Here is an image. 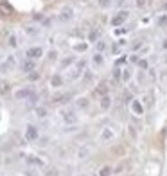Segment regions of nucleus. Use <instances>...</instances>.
<instances>
[{"mask_svg":"<svg viewBox=\"0 0 167 176\" xmlns=\"http://www.w3.org/2000/svg\"><path fill=\"white\" fill-rule=\"evenodd\" d=\"M20 68H22V72H25V74H29V72H32L34 68H36V63H34V59H23L22 61V65H20Z\"/></svg>","mask_w":167,"mask_h":176,"instance_id":"nucleus-1","label":"nucleus"},{"mask_svg":"<svg viewBox=\"0 0 167 176\" xmlns=\"http://www.w3.org/2000/svg\"><path fill=\"white\" fill-rule=\"evenodd\" d=\"M126 18H128V11H119L112 18V25H122L126 22Z\"/></svg>","mask_w":167,"mask_h":176,"instance_id":"nucleus-2","label":"nucleus"},{"mask_svg":"<svg viewBox=\"0 0 167 176\" xmlns=\"http://www.w3.org/2000/svg\"><path fill=\"white\" fill-rule=\"evenodd\" d=\"M25 138H27L29 142L36 140V138H38V128H36V126H32V124L27 126V129H25Z\"/></svg>","mask_w":167,"mask_h":176,"instance_id":"nucleus-3","label":"nucleus"},{"mask_svg":"<svg viewBox=\"0 0 167 176\" xmlns=\"http://www.w3.org/2000/svg\"><path fill=\"white\" fill-rule=\"evenodd\" d=\"M43 56V49L42 47H32L27 51V58L29 59H38V58H42Z\"/></svg>","mask_w":167,"mask_h":176,"instance_id":"nucleus-4","label":"nucleus"},{"mask_svg":"<svg viewBox=\"0 0 167 176\" xmlns=\"http://www.w3.org/2000/svg\"><path fill=\"white\" fill-rule=\"evenodd\" d=\"M72 16H74V9H72V7H63L61 13H59V18H61L63 22L70 20Z\"/></svg>","mask_w":167,"mask_h":176,"instance_id":"nucleus-5","label":"nucleus"},{"mask_svg":"<svg viewBox=\"0 0 167 176\" xmlns=\"http://www.w3.org/2000/svg\"><path fill=\"white\" fill-rule=\"evenodd\" d=\"M13 68H14V58L9 56V58L6 59V63L2 65V72H9V70H13Z\"/></svg>","mask_w":167,"mask_h":176,"instance_id":"nucleus-6","label":"nucleus"},{"mask_svg":"<svg viewBox=\"0 0 167 176\" xmlns=\"http://www.w3.org/2000/svg\"><path fill=\"white\" fill-rule=\"evenodd\" d=\"M51 84H52L54 88H59L63 84V77L59 76V74H54L52 77H51Z\"/></svg>","mask_w":167,"mask_h":176,"instance_id":"nucleus-7","label":"nucleus"},{"mask_svg":"<svg viewBox=\"0 0 167 176\" xmlns=\"http://www.w3.org/2000/svg\"><path fill=\"white\" fill-rule=\"evenodd\" d=\"M31 95H32V90L25 88V90H18L16 92V99H29Z\"/></svg>","mask_w":167,"mask_h":176,"instance_id":"nucleus-8","label":"nucleus"},{"mask_svg":"<svg viewBox=\"0 0 167 176\" xmlns=\"http://www.w3.org/2000/svg\"><path fill=\"white\" fill-rule=\"evenodd\" d=\"M131 110H133L136 115H142V113H144V108H142V104L138 103V101H133V103H131Z\"/></svg>","mask_w":167,"mask_h":176,"instance_id":"nucleus-9","label":"nucleus"},{"mask_svg":"<svg viewBox=\"0 0 167 176\" xmlns=\"http://www.w3.org/2000/svg\"><path fill=\"white\" fill-rule=\"evenodd\" d=\"M63 119H65V122H75V121H77V117H75L72 112H65V113H63Z\"/></svg>","mask_w":167,"mask_h":176,"instance_id":"nucleus-10","label":"nucleus"},{"mask_svg":"<svg viewBox=\"0 0 167 176\" xmlns=\"http://www.w3.org/2000/svg\"><path fill=\"white\" fill-rule=\"evenodd\" d=\"M110 106H112V99H110L108 95H104V97L101 99V108H103V110H108Z\"/></svg>","mask_w":167,"mask_h":176,"instance_id":"nucleus-11","label":"nucleus"},{"mask_svg":"<svg viewBox=\"0 0 167 176\" xmlns=\"http://www.w3.org/2000/svg\"><path fill=\"white\" fill-rule=\"evenodd\" d=\"M112 171H113V169H112L110 166H104L103 169H101V173H99V176H110V174H112Z\"/></svg>","mask_w":167,"mask_h":176,"instance_id":"nucleus-12","label":"nucleus"},{"mask_svg":"<svg viewBox=\"0 0 167 176\" xmlns=\"http://www.w3.org/2000/svg\"><path fill=\"white\" fill-rule=\"evenodd\" d=\"M94 65H103V54L101 52H97V54H94Z\"/></svg>","mask_w":167,"mask_h":176,"instance_id":"nucleus-13","label":"nucleus"},{"mask_svg":"<svg viewBox=\"0 0 167 176\" xmlns=\"http://www.w3.org/2000/svg\"><path fill=\"white\" fill-rule=\"evenodd\" d=\"M165 25H167V14H164V16L158 18V27H165Z\"/></svg>","mask_w":167,"mask_h":176,"instance_id":"nucleus-14","label":"nucleus"},{"mask_svg":"<svg viewBox=\"0 0 167 176\" xmlns=\"http://www.w3.org/2000/svg\"><path fill=\"white\" fill-rule=\"evenodd\" d=\"M97 38H99V31H92V32H90V36H88V40H90V42H95Z\"/></svg>","mask_w":167,"mask_h":176,"instance_id":"nucleus-15","label":"nucleus"},{"mask_svg":"<svg viewBox=\"0 0 167 176\" xmlns=\"http://www.w3.org/2000/svg\"><path fill=\"white\" fill-rule=\"evenodd\" d=\"M9 45H11V47H16V45H18V43H16V36H14V34H11V36H9Z\"/></svg>","mask_w":167,"mask_h":176,"instance_id":"nucleus-16","label":"nucleus"},{"mask_svg":"<svg viewBox=\"0 0 167 176\" xmlns=\"http://www.w3.org/2000/svg\"><path fill=\"white\" fill-rule=\"evenodd\" d=\"M36 113H38V117H45V115H47V110H45V108H36Z\"/></svg>","mask_w":167,"mask_h":176,"instance_id":"nucleus-17","label":"nucleus"},{"mask_svg":"<svg viewBox=\"0 0 167 176\" xmlns=\"http://www.w3.org/2000/svg\"><path fill=\"white\" fill-rule=\"evenodd\" d=\"M99 6H101L103 9H106V7H110V0H99Z\"/></svg>","mask_w":167,"mask_h":176,"instance_id":"nucleus-18","label":"nucleus"},{"mask_svg":"<svg viewBox=\"0 0 167 176\" xmlns=\"http://www.w3.org/2000/svg\"><path fill=\"white\" fill-rule=\"evenodd\" d=\"M29 79H32V81H36V79H40V74H36L34 70L32 72H29Z\"/></svg>","mask_w":167,"mask_h":176,"instance_id":"nucleus-19","label":"nucleus"},{"mask_svg":"<svg viewBox=\"0 0 167 176\" xmlns=\"http://www.w3.org/2000/svg\"><path fill=\"white\" fill-rule=\"evenodd\" d=\"M79 106H81V108H86V106H88V99H79Z\"/></svg>","mask_w":167,"mask_h":176,"instance_id":"nucleus-20","label":"nucleus"},{"mask_svg":"<svg viewBox=\"0 0 167 176\" xmlns=\"http://www.w3.org/2000/svg\"><path fill=\"white\" fill-rule=\"evenodd\" d=\"M104 47H106V43H104V42H101V40L97 42V51H104Z\"/></svg>","mask_w":167,"mask_h":176,"instance_id":"nucleus-21","label":"nucleus"},{"mask_svg":"<svg viewBox=\"0 0 167 176\" xmlns=\"http://www.w3.org/2000/svg\"><path fill=\"white\" fill-rule=\"evenodd\" d=\"M112 137H113V133H112V131H108V128H106V131L103 133V138H112Z\"/></svg>","mask_w":167,"mask_h":176,"instance_id":"nucleus-22","label":"nucleus"},{"mask_svg":"<svg viewBox=\"0 0 167 176\" xmlns=\"http://www.w3.org/2000/svg\"><path fill=\"white\" fill-rule=\"evenodd\" d=\"M138 67H140V68H147V61L146 59H140V61H138Z\"/></svg>","mask_w":167,"mask_h":176,"instance_id":"nucleus-23","label":"nucleus"},{"mask_svg":"<svg viewBox=\"0 0 167 176\" xmlns=\"http://www.w3.org/2000/svg\"><path fill=\"white\" fill-rule=\"evenodd\" d=\"M99 92H101V93H106V83H101V84H99Z\"/></svg>","mask_w":167,"mask_h":176,"instance_id":"nucleus-24","label":"nucleus"},{"mask_svg":"<svg viewBox=\"0 0 167 176\" xmlns=\"http://www.w3.org/2000/svg\"><path fill=\"white\" fill-rule=\"evenodd\" d=\"M136 7H142V6H146V0H135Z\"/></svg>","mask_w":167,"mask_h":176,"instance_id":"nucleus-25","label":"nucleus"},{"mask_svg":"<svg viewBox=\"0 0 167 176\" xmlns=\"http://www.w3.org/2000/svg\"><path fill=\"white\" fill-rule=\"evenodd\" d=\"M128 79H129V72H122V81H128Z\"/></svg>","mask_w":167,"mask_h":176,"instance_id":"nucleus-26","label":"nucleus"},{"mask_svg":"<svg viewBox=\"0 0 167 176\" xmlns=\"http://www.w3.org/2000/svg\"><path fill=\"white\" fill-rule=\"evenodd\" d=\"M75 49H77V51H86V45H77Z\"/></svg>","mask_w":167,"mask_h":176,"instance_id":"nucleus-27","label":"nucleus"},{"mask_svg":"<svg viewBox=\"0 0 167 176\" xmlns=\"http://www.w3.org/2000/svg\"><path fill=\"white\" fill-rule=\"evenodd\" d=\"M164 49H167V40H165V42H164Z\"/></svg>","mask_w":167,"mask_h":176,"instance_id":"nucleus-28","label":"nucleus"},{"mask_svg":"<svg viewBox=\"0 0 167 176\" xmlns=\"http://www.w3.org/2000/svg\"><path fill=\"white\" fill-rule=\"evenodd\" d=\"M165 9H167V4H165Z\"/></svg>","mask_w":167,"mask_h":176,"instance_id":"nucleus-29","label":"nucleus"}]
</instances>
